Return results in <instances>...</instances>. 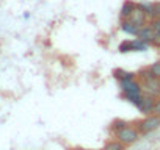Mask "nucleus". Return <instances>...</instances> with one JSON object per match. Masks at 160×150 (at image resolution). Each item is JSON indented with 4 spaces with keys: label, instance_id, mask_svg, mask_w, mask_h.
<instances>
[{
    "label": "nucleus",
    "instance_id": "obj_12",
    "mask_svg": "<svg viewBox=\"0 0 160 150\" xmlns=\"http://www.w3.org/2000/svg\"><path fill=\"white\" fill-rule=\"evenodd\" d=\"M137 5H138L141 10H144V11L148 13V16H151L152 8H154V2H149V0H141V2H138Z\"/></svg>",
    "mask_w": 160,
    "mask_h": 150
},
{
    "label": "nucleus",
    "instance_id": "obj_7",
    "mask_svg": "<svg viewBox=\"0 0 160 150\" xmlns=\"http://www.w3.org/2000/svg\"><path fill=\"white\" fill-rule=\"evenodd\" d=\"M155 30L149 25V24H146V25H143L141 28H140V31H138V36L137 38H140L143 42H146V44H149L151 45V42L154 41V38H155Z\"/></svg>",
    "mask_w": 160,
    "mask_h": 150
},
{
    "label": "nucleus",
    "instance_id": "obj_17",
    "mask_svg": "<svg viewBox=\"0 0 160 150\" xmlns=\"http://www.w3.org/2000/svg\"><path fill=\"white\" fill-rule=\"evenodd\" d=\"M154 30H155V33H158L160 35V17H155V19H149V22H148Z\"/></svg>",
    "mask_w": 160,
    "mask_h": 150
},
{
    "label": "nucleus",
    "instance_id": "obj_2",
    "mask_svg": "<svg viewBox=\"0 0 160 150\" xmlns=\"http://www.w3.org/2000/svg\"><path fill=\"white\" fill-rule=\"evenodd\" d=\"M158 127H160V116L155 114V113L146 116V117H144L143 120H140L138 125H137V128H138V131H140L141 134L152 133V131H155Z\"/></svg>",
    "mask_w": 160,
    "mask_h": 150
},
{
    "label": "nucleus",
    "instance_id": "obj_13",
    "mask_svg": "<svg viewBox=\"0 0 160 150\" xmlns=\"http://www.w3.org/2000/svg\"><path fill=\"white\" fill-rule=\"evenodd\" d=\"M129 124L126 122V120H122V119H115L113 122H112V130L116 133V131H119V130H122L124 127H127Z\"/></svg>",
    "mask_w": 160,
    "mask_h": 150
},
{
    "label": "nucleus",
    "instance_id": "obj_4",
    "mask_svg": "<svg viewBox=\"0 0 160 150\" xmlns=\"http://www.w3.org/2000/svg\"><path fill=\"white\" fill-rule=\"evenodd\" d=\"M118 83H119V89L122 91V94H143L141 83L138 78H127Z\"/></svg>",
    "mask_w": 160,
    "mask_h": 150
},
{
    "label": "nucleus",
    "instance_id": "obj_18",
    "mask_svg": "<svg viewBox=\"0 0 160 150\" xmlns=\"http://www.w3.org/2000/svg\"><path fill=\"white\" fill-rule=\"evenodd\" d=\"M151 47H155V49H160V35H158V33L155 35V38H154V41L151 42Z\"/></svg>",
    "mask_w": 160,
    "mask_h": 150
},
{
    "label": "nucleus",
    "instance_id": "obj_11",
    "mask_svg": "<svg viewBox=\"0 0 160 150\" xmlns=\"http://www.w3.org/2000/svg\"><path fill=\"white\" fill-rule=\"evenodd\" d=\"M118 52H119V53H129V52H133L132 39H124L122 42H119V45H118Z\"/></svg>",
    "mask_w": 160,
    "mask_h": 150
},
{
    "label": "nucleus",
    "instance_id": "obj_5",
    "mask_svg": "<svg viewBox=\"0 0 160 150\" xmlns=\"http://www.w3.org/2000/svg\"><path fill=\"white\" fill-rule=\"evenodd\" d=\"M155 103H157V97L143 92V99H141V102H140V105H138V110H140V113H143L144 116L154 114V111H155Z\"/></svg>",
    "mask_w": 160,
    "mask_h": 150
},
{
    "label": "nucleus",
    "instance_id": "obj_20",
    "mask_svg": "<svg viewBox=\"0 0 160 150\" xmlns=\"http://www.w3.org/2000/svg\"><path fill=\"white\" fill-rule=\"evenodd\" d=\"M75 150H87V148H75Z\"/></svg>",
    "mask_w": 160,
    "mask_h": 150
},
{
    "label": "nucleus",
    "instance_id": "obj_14",
    "mask_svg": "<svg viewBox=\"0 0 160 150\" xmlns=\"http://www.w3.org/2000/svg\"><path fill=\"white\" fill-rule=\"evenodd\" d=\"M124 144L122 142H119V141H113V142H108L102 150H124Z\"/></svg>",
    "mask_w": 160,
    "mask_h": 150
},
{
    "label": "nucleus",
    "instance_id": "obj_8",
    "mask_svg": "<svg viewBox=\"0 0 160 150\" xmlns=\"http://www.w3.org/2000/svg\"><path fill=\"white\" fill-rule=\"evenodd\" d=\"M135 8H137V2L126 0V2L122 3V7H121V11H119V21H127Z\"/></svg>",
    "mask_w": 160,
    "mask_h": 150
},
{
    "label": "nucleus",
    "instance_id": "obj_1",
    "mask_svg": "<svg viewBox=\"0 0 160 150\" xmlns=\"http://www.w3.org/2000/svg\"><path fill=\"white\" fill-rule=\"evenodd\" d=\"M137 78L141 83V89L144 94L154 96V97H160V78L154 77L151 73L149 67H143L137 72Z\"/></svg>",
    "mask_w": 160,
    "mask_h": 150
},
{
    "label": "nucleus",
    "instance_id": "obj_6",
    "mask_svg": "<svg viewBox=\"0 0 160 150\" xmlns=\"http://www.w3.org/2000/svg\"><path fill=\"white\" fill-rule=\"evenodd\" d=\"M127 21L132 22V24L137 25V27H143V25H146V24L149 22V16H148V13H146L144 10H141V8L137 5V8L132 11V14L129 16Z\"/></svg>",
    "mask_w": 160,
    "mask_h": 150
},
{
    "label": "nucleus",
    "instance_id": "obj_9",
    "mask_svg": "<svg viewBox=\"0 0 160 150\" xmlns=\"http://www.w3.org/2000/svg\"><path fill=\"white\" fill-rule=\"evenodd\" d=\"M119 28H121L122 33L137 38V36H138V31H140L141 27H137V25H133V24L129 22V21H119Z\"/></svg>",
    "mask_w": 160,
    "mask_h": 150
},
{
    "label": "nucleus",
    "instance_id": "obj_15",
    "mask_svg": "<svg viewBox=\"0 0 160 150\" xmlns=\"http://www.w3.org/2000/svg\"><path fill=\"white\" fill-rule=\"evenodd\" d=\"M148 67H149V70H151V73L154 75V77L160 78V59H157L155 63H152V64L148 66Z\"/></svg>",
    "mask_w": 160,
    "mask_h": 150
},
{
    "label": "nucleus",
    "instance_id": "obj_21",
    "mask_svg": "<svg viewBox=\"0 0 160 150\" xmlns=\"http://www.w3.org/2000/svg\"><path fill=\"white\" fill-rule=\"evenodd\" d=\"M158 116H160V113H158Z\"/></svg>",
    "mask_w": 160,
    "mask_h": 150
},
{
    "label": "nucleus",
    "instance_id": "obj_16",
    "mask_svg": "<svg viewBox=\"0 0 160 150\" xmlns=\"http://www.w3.org/2000/svg\"><path fill=\"white\" fill-rule=\"evenodd\" d=\"M155 17H160V2H154V8L149 16V19H155Z\"/></svg>",
    "mask_w": 160,
    "mask_h": 150
},
{
    "label": "nucleus",
    "instance_id": "obj_19",
    "mask_svg": "<svg viewBox=\"0 0 160 150\" xmlns=\"http://www.w3.org/2000/svg\"><path fill=\"white\" fill-rule=\"evenodd\" d=\"M155 114H158L160 113V97L157 99V103H155V111H154Z\"/></svg>",
    "mask_w": 160,
    "mask_h": 150
},
{
    "label": "nucleus",
    "instance_id": "obj_10",
    "mask_svg": "<svg viewBox=\"0 0 160 150\" xmlns=\"http://www.w3.org/2000/svg\"><path fill=\"white\" fill-rule=\"evenodd\" d=\"M113 77L121 82V80H127V78H137V73L135 72H129V70H124L121 67H116L113 69Z\"/></svg>",
    "mask_w": 160,
    "mask_h": 150
},
{
    "label": "nucleus",
    "instance_id": "obj_3",
    "mask_svg": "<svg viewBox=\"0 0 160 150\" xmlns=\"http://www.w3.org/2000/svg\"><path fill=\"white\" fill-rule=\"evenodd\" d=\"M115 136H116V141L122 142L124 145H130V144H133V142L140 138V131H138V128L127 125V127H124L122 130L116 131Z\"/></svg>",
    "mask_w": 160,
    "mask_h": 150
}]
</instances>
